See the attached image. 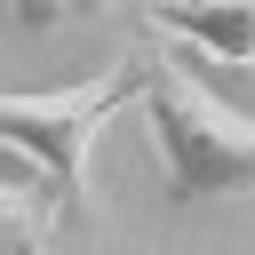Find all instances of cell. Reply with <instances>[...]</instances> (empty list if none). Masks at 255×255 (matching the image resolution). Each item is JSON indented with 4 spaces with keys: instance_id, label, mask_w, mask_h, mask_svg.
Returning <instances> with one entry per match:
<instances>
[{
    "instance_id": "1",
    "label": "cell",
    "mask_w": 255,
    "mask_h": 255,
    "mask_svg": "<svg viewBox=\"0 0 255 255\" xmlns=\"http://www.w3.org/2000/svg\"><path fill=\"white\" fill-rule=\"evenodd\" d=\"M143 128H151V159L167 199H223L255 183V112L223 104L183 56H143V96H135Z\"/></svg>"
},
{
    "instance_id": "2",
    "label": "cell",
    "mask_w": 255,
    "mask_h": 255,
    "mask_svg": "<svg viewBox=\"0 0 255 255\" xmlns=\"http://www.w3.org/2000/svg\"><path fill=\"white\" fill-rule=\"evenodd\" d=\"M143 96V48L135 56H112L104 72L72 80V88H48V96H0V151L32 159L56 191V231H88L96 223V199H88V151L96 135Z\"/></svg>"
},
{
    "instance_id": "3",
    "label": "cell",
    "mask_w": 255,
    "mask_h": 255,
    "mask_svg": "<svg viewBox=\"0 0 255 255\" xmlns=\"http://www.w3.org/2000/svg\"><path fill=\"white\" fill-rule=\"evenodd\" d=\"M151 32L215 56V64H247L255 72V0H199V8H151Z\"/></svg>"
},
{
    "instance_id": "4",
    "label": "cell",
    "mask_w": 255,
    "mask_h": 255,
    "mask_svg": "<svg viewBox=\"0 0 255 255\" xmlns=\"http://www.w3.org/2000/svg\"><path fill=\"white\" fill-rule=\"evenodd\" d=\"M48 247H56V215L40 199L0 191V255H48Z\"/></svg>"
}]
</instances>
